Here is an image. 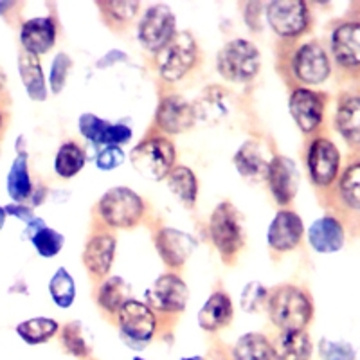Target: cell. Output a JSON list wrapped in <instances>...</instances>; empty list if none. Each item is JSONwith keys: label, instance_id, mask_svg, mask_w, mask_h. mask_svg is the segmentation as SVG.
Listing matches in <instances>:
<instances>
[{"label": "cell", "instance_id": "1", "mask_svg": "<svg viewBox=\"0 0 360 360\" xmlns=\"http://www.w3.org/2000/svg\"><path fill=\"white\" fill-rule=\"evenodd\" d=\"M266 311L279 332H304L314 317V303L303 288L279 285L269 292Z\"/></svg>", "mask_w": 360, "mask_h": 360}, {"label": "cell", "instance_id": "2", "mask_svg": "<svg viewBox=\"0 0 360 360\" xmlns=\"http://www.w3.org/2000/svg\"><path fill=\"white\" fill-rule=\"evenodd\" d=\"M98 220L107 229H131L143 221L146 204L130 188L117 186L108 189L98 202Z\"/></svg>", "mask_w": 360, "mask_h": 360}, {"label": "cell", "instance_id": "3", "mask_svg": "<svg viewBox=\"0 0 360 360\" xmlns=\"http://www.w3.org/2000/svg\"><path fill=\"white\" fill-rule=\"evenodd\" d=\"M209 236L220 252L221 262L234 265L240 250L243 249L245 236H243L242 218L231 202H221L214 207L213 214L209 218Z\"/></svg>", "mask_w": 360, "mask_h": 360}, {"label": "cell", "instance_id": "4", "mask_svg": "<svg viewBox=\"0 0 360 360\" xmlns=\"http://www.w3.org/2000/svg\"><path fill=\"white\" fill-rule=\"evenodd\" d=\"M119 332L124 342L134 349L146 348L160 330L159 315L146 303L130 299L115 314Z\"/></svg>", "mask_w": 360, "mask_h": 360}, {"label": "cell", "instance_id": "5", "mask_svg": "<svg viewBox=\"0 0 360 360\" xmlns=\"http://www.w3.org/2000/svg\"><path fill=\"white\" fill-rule=\"evenodd\" d=\"M217 69L221 78L234 83H249L262 69V54L252 41L234 38L220 49Z\"/></svg>", "mask_w": 360, "mask_h": 360}, {"label": "cell", "instance_id": "6", "mask_svg": "<svg viewBox=\"0 0 360 360\" xmlns=\"http://www.w3.org/2000/svg\"><path fill=\"white\" fill-rule=\"evenodd\" d=\"M175 144L164 135H152L131 150L134 169L148 180H164L175 168Z\"/></svg>", "mask_w": 360, "mask_h": 360}, {"label": "cell", "instance_id": "7", "mask_svg": "<svg viewBox=\"0 0 360 360\" xmlns=\"http://www.w3.org/2000/svg\"><path fill=\"white\" fill-rule=\"evenodd\" d=\"M200 49L191 33H176L166 47L155 56L159 76L164 83L184 79L198 63Z\"/></svg>", "mask_w": 360, "mask_h": 360}, {"label": "cell", "instance_id": "8", "mask_svg": "<svg viewBox=\"0 0 360 360\" xmlns=\"http://www.w3.org/2000/svg\"><path fill=\"white\" fill-rule=\"evenodd\" d=\"M146 301L148 307L159 315V319H175L180 314H184L188 307L189 288L179 274L166 272L148 288Z\"/></svg>", "mask_w": 360, "mask_h": 360}, {"label": "cell", "instance_id": "9", "mask_svg": "<svg viewBox=\"0 0 360 360\" xmlns=\"http://www.w3.org/2000/svg\"><path fill=\"white\" fill-rule=\"evenodd\" d=\"M176 34V18L172 8L166 4H155L144 11L137 27V38L141 45L153 56L160 53Z\"/></svg>", "mask_w": 360, "mask_h": 360}, {"label": "cell", "instance_id": "10", "mask_svg": "<svg viewBox=\"0 0 360 360\" xmlns=\"http://www.w3.org/2000/svg\"><path fill=\"white\" fill-rule=\"evenodd\" d=\"M307 169L315 188L330 191L340 175V153L335 143L328 137H315L308 144Z\"/></svg>", "mask_w": 360, "mask_h": 360}, {"label": "cell", "instance_id": "11", "mask_svg": "<svg viewBox=\"0 0 360 360\" xmlns=\"http://www.w3.org/2000/svg\"><path fill=\"white\" fill-rule=\"evenodd\" d=\"M269 25L283 40H294L310 25V9L303 0H272L265 6Z\"/></svg>", "mask_w": 360, "mask_h": 360}, {"label": "cell", "instance_id": "12", "mask_svg": "<svg viewBox=\"0 0 360 360\" xmlns=\"http://www.w3.org/2000/svg\"><path fill=\"white\" fill-rule=\"evenodd\" d=\"M292 78L301 85H321L330 78L332 63L324 47L317 41L299 45L288 60Z\"/></svg>", "mask_w": 360, "mask_h": 360}, {"label": "cell", "instance_id": "13", "mask_svg": "<svg viewBox=\"0 0 360 360\" xmlns=\"http://www.w3.org/2000/svg\"><path fill=\"white\" fill-rule=\"evenodd\" d=\"M117 249V238L107 227H98L86 240L83 265L92 279H103L110 272Z\"/></svg>", "mask_w": 360, "mask_h": 360}, {"label": "cell", "instance_id": "14", "mask_svg": "<svg viewBox=\"0 0 360 360\" xmlns=\"http://www.w3.org/2000/svg\"><path fill=\"white\" fill-rule=\"evenodd\" d=\"M332 205L344 220H360V160L349 162L332 188Z\"/></svg>", "mask_w": 360, "mask_h": 360}, {"label": "cell", "instance_id": "15", "mask_svg": "<svg viewBox=\"0 0 360 360\" xmlns=\"http://www.w3.org/2000/svg\"><path fill=\"white\" fill-rule=\"evenodd\" d=\"M197 123V108L180 94L164 96L155 112V127L162 134L176 135Z\"/></svg>", "mask_w": 360, "mask_h": 360}, {"label": "cell", "instance_id": "16", "mask_svg": "<svg viewBox=\"0 0 360 360\" xmlns=\"http://www.w3.org/2000/svg\"><path fill=\"white\" fill-rule=\"evenodd\" d=\"M290 115L303 134L319 130L324 119V96L308 86H295L288 101Z\"/></svg>", "mask_w": 360, "mask_h": 360}, {"label": "cell", "instance_id": "17", "mask_svg": "<svg viewBox=\"0 0 360 360\" xmlns=\"http://www.w3.org/2000/svg\"><path fill=\"white\" fill-rule=\"evenodd\" d=\"M266 184L279 205H288L297 195L299 172L292 159L285 155H274L266 172Z\"/></svg>", "mask_w": 360, "mask_h": 360}, {"label": "cell", "instance_id": "18", "mask_svg": "<svg viewBox=\"0 0 360 360\" xmlns=\"http://www.w3.org/2000/svg\"><path fill=\"white\" fill-rule=\"evenodd\" d=\"M153 242L162 262L173 270L182 269L197 247V240L191 234L182 233L173 227H160L155 233Z\"/></svg>", "mask_w": 360, "mask_h": 360}, {"label": "cell", "instance_id": "19", "mask_svg": "<svg viewBox=\"0 0 360 360\" xmlns=\"http://www.w3.org/2000/svg\"><path fill=\"white\" fill-rule=\"evenodd\" d=\"M304 233V225L301 217L290 209H281L278 211L270 224L269 233H266V243H269L272 252L285 254L288 250H294L301 243V238Z\"/></svg>", "mask_w": 360, "mask_h": 360}, {"label": "cell", "instance_id": "20", "mask_svg": "<svg viewBox=\"0 0 360 360\" xmlns=\"http://www.w3.org/2000/svg\"><path fill=\"white\" fill-rule=\"evenodd\" d=\"M332 54L339 69H360V22H342L333 29Z\"/></svg>", "mask_w": 360, "mask_h": 360}, {"label": "cell", "instance_id": "21", "mask_svg": "<svg viewBox=\"0 0 360 360\" xmlns=\"http://www.w3.org/2000/svg\"><path fill=\"white\" fill-rule=\"evenodd\" d=\"M272 159L274 155L270 153L269 143L259 137H252L240 146L234 155V166H236L238 173L245 179L262 180L266 176L269 164Z\"/></svg>", "mask_w": 360, "mask_h": 360}, {"label": "cell", "instance_id": "22", "mask_svg": "<svg viewBox=\"0 0 360 360\" xmlns=\"http://www.w3.org/2000/svg\"><path fill=\"white\" fill-rule=\"evenodd\" d=\"M58 27L53 17L29 18L20 25L22 51L34 56L49 53L56 44Z\"/></svg>", "mask_w": 360, "mask_h": 360}, {"label": "cell", "instance_id": "23", "mask_svg": "<svg viewBox=\"0 0 360 360\" xmlns=\"http://www.w3.org/2000/svg\"><path fill=\"white\" fill-rule=\"evenodd\" d=\"M308 242L315 252H339L346 242V231L337 217H323L311 224L308 231Z\"/></svg>", "mask_w": 360, "mask_h": 360}, {"label": "cell", "instance_id": "24", "mask_svg": "<svg viewBox=\"0 0 360 360\" xmlns=\"http://www.w3.org/2000/svg\"><path fill=\"white\" fill-rule=\"evenodd\" d=\"M233 315L234 307L229 294L224 290H217L209 295L205 304L198 311V324L204 332L217 333L229 326Z\"/></svg>", "mask_w": 360, "mask_h": 360}, {"label": "cell", "instance_id": "25", "mask_svg": "<svg viewBox=\"0 0 360 360\" xmlns=\"http://www.w3.org/2000/svg\"><path fill=\"white\" fill-rule=\"evenodd\" d=\"M274 360H310L314 344L304 332H278L272 339Z\"/></svg>", "mask_w": 360, "mask_h": 360}, {"label": "cell", "instance_id": "26", "mask_svg": "<svg viewBox=\"0 0 360 360\" xmlns=\"http://www.w3.org/2000/svg\"><path fill=\"white\" fill-rule=\"evenodd\" d=\"M6 189H8V195L11 197V200L17 202V204H25L33 195L34 184L33 179H31V172H29L27 152L17 153V157L13 160L8 173Z\"/></svg>", "mask_w": 360, "mask_h": 360}, {"label": "cell", "instance_id": "27", "mask_svg": "<svg viewBox=\"0 0 360 360\" xmlns=\"http://www.w3.org/2000/svg\"><path fill=\"white\" fill-rule=\"evenodd\" d=\"M335 128L346 143L360 146V96L340 99L335 112Z\"/></svg>", "mask_w": 360, "mask_h": 360}, {"label": "cell", "instance_id": "28", "mask_svg": "<svg viewBox=\"0 0 360 360\" xmlns=\"http://www.w3.org/2000/svg\"><path fill=\"white\" fill-rule=\"evenodd\" d=\"M18 74L22 85L33 101H45L47 99V86H45L44 70L38 56L29 54L25 51L18 53Z\"/></svg>", "mask_w": 360, "mask_h": 360}, {"label": "cell", "instance_id": "29", "mask_svg": "<svg viewBox=\"0 0 360 360\" xmlns=\"http://www.w3.org/2000/svg\"><path fill=\"white\" fill-rule=\"evenodd\" d=\"M229 360H274L272 340L263 333H243L231 348Z\"/></svg>", "mask_w": 360, "mask_h": 360}, {"label": "cell", "instance_id": "30", "mask_svg": "<svg viewBox=\"0 0 360 360\" xmlns=\"http://www.w3.org/2000/svg\"><path fill=\"white\" fill-rule=\"evenodd\" d=\"M98 307L110 317H115L121 307L130 301V285L121 276H112L101 281L96 294Z\"/></svg>", "mask_w": 360, "mask_h": 360}, {"label": "cell", "instance_id": "31", "mask_svg": "<svg viewBox=\"0 0 360 360\" xmlns=\"http://www.w3.org/2000/svg\"><path fill=\"white\" fill-rule=\"evenodd\" d=\"M166 184L173 197L186 209L195 207L198 198V180L188 166H175L166 176Z\"/></svg>", "mask_w": 360, "mask_h": 360}, {"label": "cell", "instance_id": "32", "mask_svg": "<svg viewBox=\"0 0 360 360\" xmlns=\"http://www.w3.org/2000/svg\"><path fill=\"white\" fill-rule=\"evenodd\" d=\"M15 332L25 344L38 346V344L49 342L60 332V324H58V321L51 319V317H31V319L18 323Z\"/></svg>", "mask_w": 360, "mask_h": 360}, {"label": "cell", "instance_id": "33", "mask_svg": "<svg viewBox=\"0 0 360 360\" xmlns=\"http://www.w3.org/2000/svg\"><path fill=\"white\" fill-rule=\"evenodd\" d=\"M103 20L114 31H123L130 22L137 17L141 4L135 0H112V2H98Z\"/></svg>", "mask_w": 360, "mask_h": 360}, {"label": "cell", "instance_id": "34", "mask_svg": "<svg viewBox=\"0 0 360 360\" xmlns=\"http://www.w3.org/2000/svg\"><path fill=\"white\" fill-rule=\"evenodd\" d=\"M85 150L79 144L69 141V143L60 146L56 157H54V172L62 179H72L74 175H78L85 168Z\"/></svg>", "mask_w": 360, "mask_h": 360}, {"label": "cell", "instance_id": "35", "mask_svg": "<svg viewBox=\"0 0 360 360\" xmlns=\"http://www.w3.org/2000/svg\"><path fill=\"white\" fill-rule=\"evenodd\" d=\"M60 340H62L63 348L70 353L72 356L79 360H90L92 359V344H90L89 335L85 332V326L79 321H72V323L65 324L60 330Z\"/></svg>", "mask_w": 360, "mask_h": 360}, {"label": "cell", "instance_id": "36", "mask_svg": "<svg viewBox=\"0 0 360 360\" xmlns=\"http://www.w3.org/2000/svg\"><path fill=\"white\" fill-rule=\"evenodd\" d=\"M49 294L54 304L60 308L72 307L76 299V285H74L72 276L65 269H58L49 281Z\"/></svg>", "mask_w": 360, "mask_h": 360}, {"label": "cell", "instance_id": "37", "mask_svg": "<svg viewBox=\"0 0 360 360\" xmlns=\"http://www.w3.org/2000/svg\"><path fill=\"white\" fill-rule=\"evenodd\" d=\"M112 124L114 123H108V121L94 114H83L79 117V131L86 141H90L96 146H99V144L110 146Z\"/></svg>", "mask_w": 360, "mask_h": 360}, {"label": "cell", "instance_id": "38", "mask_svg": "<svg viewBox=\"0 0 360 360\" xmlns=\"http://www.w3.org/2000/svg\"><path fill=\"white\" fill-rule=\"evenodd\" d=\"M29 242L34 245L38 256H41V258H54L62 250L63 243H65V238H63V234L58 233V231L51 229V227L45 225L44 229L38 231Z\"/></svg>", "mask_w": 360, "mask_h": 360}, {"label": "cell", "instance_id": "39", "mask_svg": "<svg viewBox=\"0 0 360 360\" xmlns=\"http://www.w3.org/2000/svg\"><path fill=\"white\" fill-rule=\"evenodd\" d=\"M319 355L323 360H355V349L346 340H319Z\"/></svg>", "mask_w": 360, "mask_h": 360}, {"label": "cell", "instance_id": "40", "mask_svg": "<svg viewBox=\"0 0 360 360\" xmlns=\"http://www.w3.org/2000/svg\"><path fill=\"white\" fill-rule=\"evenodd\" d=\"M266 299H269V290L263 287L259 281H250L242 294V308L247 314L259 311L263 307H266Z\"/></svg>", "mask_w": 360, "mask_h": 360}, {"label": "cell", "instance_id": "41", "mask_svg": "<svg viewBox=\"0 0 360 360\" xmlns=\"http://www.w3.org/2000/svg\"><path fill=\"white\" fill-rule=\"evenodd\" d=\"M72 62L65 53H58L54 56L53 63H51V74H49V85L53 94H60L63 89H65L67 76H69V70Z\"/></svg>", "mask_w": 360, "mask_h": 360}, {"label": "cell", "instance_id": "42", "mask_svg": "<svg viewBox=\"0 0 360 360\" xmlns=\"http://www.w3.org/2000/svg\"><path fill=\"white\" fill-rule=\"evenodd\" d=\"M124 162V152L121 146H105L101 152L96 157V166H98L101 172H112V169H117L121 164Z\"/></svg>", "mask_w": 360, "mask_h": 360}, {"label": "cell", "instance_id": "43", "mask_svg": "<svg viewBox=\"0 0 360 360\" xmlns=\"http://www.w3.org/2000/svg\"><path fill=\"white\" fill-rule=\"evenodd\" d=\"M4 211L6 214L18 218V220H22L24 224H29V221L34 218V209L27 204H17V202H11V204L4 205Z\"/></svg>", "mask_w": 360, "mask_h": 360}, {"label": "cell", "instance_id": "44", "mask_svg": "<svg viewBox=\"0 0 360 360\" xmlns=\"http://www.w3.org/2000/svg\"><path fill=\"white\" fill-rule=\"evenodd\" d=\"M262 11H265V8L259 2H247V8L243 9V17H245L249 27L254 29V31L262 29V18H259Z\"/></svg>", "mask_w": 360, "mask_h": 360}, {"label": "cell", "instance_id": "45", "mask_svg": "<svg viewBox=\"0 0 360 360\" xmlns=\"http://www.w3.org/2000/svg\"><path fill=\"white\" fill-rule=\"evenodd\" d=\"M44 227H45V220H44V218L34 217L33 220L29 221V224H25V229H24V234H22V236L27 238V240H31V238H33L34 234L38 233V231L44 229Z\"/></svg>", "mask_w": 360, "mask_h": 360}, {"label": "cell", "instance_id": "46", "mask_svg": "<svg viewBox=\"0 0 360 360\" xmlns=\"http://www.w3.org/2000/svg\"><path fill=\"white\" fill-rule=\"evenodd\" d=\"M121 60H127V56L119 53V51H110V53H108L107 56H103L101 60H99L98 67H99V69H105V67L114 65L115 62H121Z\"/></svg>", "mask_w": 360, "mask_h": 360}, {"label": "cell", "instance_id": "47", "mask_svg": "<svg viewBox=\"0 0 360 360\" xmlns=\"http://www.w3.org/2000/svg\"><path fill=\"white\" fill-rule=\"evenodd\" d=\"M8 121H9L8 101H6V98H0V139H2V135H4L6 128H8Z\"/></svg>", "mask_w": 360, "mask_h": 360}, {"label": "cell", "instance_id": "48", "mask_svg": "<svg viewBox=\"0 0 360 360\" xmlns=\"http://www.w3.org/2000/svg\"><path fill=\"white\" fill-rule=\"evenodd\" d=\"M45 197H47V189H45V186H41V184L34 186L33 195H31V198H29V202H31V207H34V205H40L41 202L45 200Z\"/></svg>", "mask_w": 360, "mask_h": 360}, {"label": "cell", "instance_id": "49", "mask_svg": "<svg viewBox=\"0 0 360 360\" xmlns=\"http://www.w3.org/2000/svg\"><path fill=\"white\" fill-rule=\"evenodd\" d=\"M17 2H8V0H0V17H9L15 9H17Z\"/></svg>", "mask_w": 360, "mask_h": 360}, {"label": "cell", "instance_id": "50", "mask_svg": "<svg viewBox=\"0 0 360 360\" xmlns=\"http://www.w3.org/2000/svg\"><path fill=\"white\" fill-rule=\"evenodd\" d=\"M4 90H6V74L4 70L0 69V98H4Z\"/></svg>", "mask_w": 360, "mask_h": 360}, {"label": "cell", "instance_id": "51", "mask_svg": "<svg viewBox=\"0 0 360 360\" xmlns=\"http://www.w3.org/2000/svg\"><path fill=\"white\" fill-rule=\"evenodd\" d=\"M6 218H8V214H6L4 207L0 205V231L4 229V225H6Z\"/></svg>", "mask_w": 360, "mask_h": 360}, {"label": "cell", "instance_id": "52", "mask_svg": "<svg viewBox=\"0 0 360 360\" xmlns=\"http://www.w3.org/2000/svg\"><path fill=\"white\" fill-rule=\"evenodd\" d=\"M180 360H207V359L202 355H195V356H184V359H180Z\"/></svg>", "mask_w": 360, "mask_h": 360}, {"label": "cell", "instance_id": "53", "mask_svg": "<svg viewBox=\"0 0 360 360\" xmlns=\"http://www.w3.org/2000/svg\"><path fill=\"white\" fill-rule=\"evenodd\" d=\"M131 360H146V359H143V356H134Z\"/></svg>", "mask_w": 360, "mask_h": 360}]
</instances>
